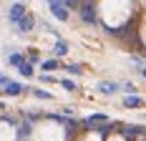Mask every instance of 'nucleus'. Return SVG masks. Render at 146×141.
Segmentation results:
<instances>
[{"instance_id": "nucleus-20", "label": "nucleus", "mask_w": 146, "mask_h": 141, "mask_svg": "<svg viewBox=\"0 0 146 141\" xmlns=\"http://www.w3.org/2000/svg\"><path fill=\"white\" fill-rule=\"evenodd\" d=\"M8 81H10V78H8L5 73H0V86H5V83H8Z\"/></svg>"}, {"instance_id": "nucleus-18", "label": "nucleus", "mask_w": 146, "mask_h": 141, "mask_svg": "<svg viewBox=\"0 0 146 141\" xmlns=\"http://www.w3.org/2000/svg\"><path fill=\"white\" fill-rule=\"evenodd\" d=\"M40 83H53V78H50L48 73H43V76H40Z\"/></svg>"}, {"instance_id": "nucleus-19", "label": "nucleus", "mask_w": 146, "mask_h": 141, "mask_svg": "<svg viewBox=\"0 0 146 141\" xmlns=\"http://www.w3.org/2000/svg\"><path fill=\"white\" fill-rule=\"evenodd\" d=\"M30 63H38V61H40V58H38V53H35V51H33V53H30V58H28Z\"/></svg>"}, {"instance_id": "nucleus-15", "label": "nucleus", "mask_w": 146, "mask_h": 141, "mask_svg": "<svg viewBox=\"0 0 146 141\" xmlns=\"http://www.w3.org/2000/svg\"><path fill=\"white\" fill-rule=\"evenodd\" d=\"M66 70H68L71 76H81V73H83V68H81L78 63H71V66H66Z\"/></svg>"}, {"instance_id": "nucleus-5", "label": "nucleus", "mask_w": 146, "mask_h": 141, "mask_svg": "<svg viewBox=\"0 0 146 141\" xmlns=\"http://www.w3.org/2000/svg\"><path fill=\"white\" fill-rule=\"evenodd\" d=\"M25 88H23V83H18V81H8V83L3 86V93L5 96H20Z\"/></svg>"}, {"instance_id": "nucleus-12", "label": "nucleus", "mask_w": 146, "mask_h": 141, "mask_svg": "<svg viewBox=\"0 0 146 141\" xmlns=\"http://www.w3.org/2000/svg\"><path fill=\"white\" fill-rule=\"evenodd\" d=\"M40 68H43V70H56V68H58V58H48V61H40Z\"/></svg>"}, {"instance_id": "nucleus-17", "label": "nucleus", "mask_w": 146, "mask_h": 141, "mask_svg": "<svg viewBox=\"0 0 146 141\" xmlns=\"http://www.w3.org/2000/svg\"><path fill=\"white\" fill-rule=\"evenodd\" d=\"M123 131H126V134H131V136H133V134H139V126H126Z\"/></svg>"}, {"instance_id": "nucleus-16", "label": "nucleus", "mask_w": 146, "mask_h": 141, "mask_svg": "<svg viewBox=\"0 0 146 141\" xmlns=\"http://www.w3.org/2000/svg\"><path fill=\"white\" fill-rule=\"evenodd\" d=\"M30 131H33V126H30V121H25V124H20V128H18V134H20V136H28Z\"/></svg>"}, {"instance_id": "nucleus-1", "label": "nucleus", "mask_w": 146, "mask_h": 141, "mask_svg": "<svg viewBox=\"0 0 146 141\" xmlns=\"http://www.w3.org/2000/svg\"><path fill=\"white\" fill-rule=\"evenodd\" d=\"M48 10L53 13V18H56V20H60V23H68V5H66L63 0L48 3Z\"/></svg>"}, {"instance_id": "nucleus-13", "label": "nucleus", "mask_w": 146, "mask_h": 141, "mask_svg": "<svg viewBox=\"0 0 146 141\" xmlns=\"http://www.w3.org/2000/svg\"><path fill=\"white\" fill-rule=\"evenodd\" d=\"M30 91H33L35 98H40V101H50V98H53V96H50L48 91H43V88H30Z\"/></svg>"}, {"instance_id": "nucleus-2", "label": "nucleus", "mask_w": 146, "mask_h": 141, "mask_svg": "<svg viewBox=\"0 0 146 141\" xmlns=\"http://www.w3.org/2000/svg\"><path fill=\"white\" fill-rule=\"evenodd\" d=\"M25 13H28V10H25V5H23V3H13V5L8 8V20H10L13 25H18V23H20V18H23Z\"/></svg>"}, {"instance_id": "nucleus-9", "label": "nucleus", "mask_w": 146, "mask_h": 141, "mask_svg": "<svg viewBox=\"0 0 146 141\" xmlns=\"http://www.w3.org/2000/svg\"><path fill=\"white\" fill-rule=\"evenodd\" d=\"M68 51H71V48H68V43L63 41V38H58L56 45H53V56H56V58H63V56H68Z\"/></svg>"}, {"instance_id": "nucleus-10", "label": "nucleus", "mask_w": 146, "mask_h": 141, "mask_svg": "<svg viewBox=\"0 0 146 141\" xmlns=\"http://www.w3.org/2000/svg\"><path fill=\"white\" fill-rule=\"evenodd\" d=\"M18 73H20V76H25V78H30V76H33V63H30V61L20 63V66H18Z\"/></svg>"}, {"instance_id": "nucleus-11", "label": "nucleus", "mask_w": 146, "mask_h": 141, "mask_svg": "<svg viewBox=\"0 0 146 141\" xmlns=\"http://www.w3.org/2000/svg\"><path fill=\"white\" fill-rule=\"evenodd\" d=\"M8 63L18 68L20 63H25V56H23V53H10V56H8Z\"/></svg>"}, {"instance_id": "nucleus-8", "label": "nucleus", "mask_w": 146, "mask_h": 141, "mask_svg": "<svg viewBox=\"0 0 146 141\" xmlns=\"http://www.w3.org/2000/svg\"><path fill=\"white\" fill-rule=\"evenodd\" d=\"M123 106H126V108H141V106H144V98H141V96H136V93H126Z\"/></svg>"}, {"instance_id": "nucleus-4", "label": "nucleus", "mask_w": 146, "mask_h": 141, "mask_svg": "<svg viewBox=\"0 0 146 141\" xmlns=\"http://www.w3.org/2000/svg\"><path fill=\"white\" fill-rule=\"evenodd\" d=\"M33 28H35V15L25 13L23 18H20V23H18V30H20V33H30Z\"/></svg>"}, {"instance_id": "nucleus-14", "label": "nucleus", "mask_w": 146, "mask_h": 141, "mask_svg": "<svg viewBox=\"0 0 146 141\" xmlns=\"http://www.w3.org/2000/svg\"><path fill=\"white\" fill-rule=\"evenodd\" d=\"M58 83L63 86V88H66V91H76V81H71V78H60Z\"/></svg>"}, {"instance_id": "nucleus-7", "label": "nucleus", "mask_w": 146, "mask_h": 141, "mask_svg": "<svg viewBox=\"0 0 146 141\" xmlns=\"http://www.w3.org/2000/svg\"><path fill=\"white\" fill-rule=\"evenodd\" d=\"M86 126H96V124H108V113H91L83 118Z\"/></svg>"}, {"instance_id": "nucleus-23", "label": "nucleus", "mask_w": 146, "mask_h": 141, "mask_svg": "<svg viewBox=\"0 0 146 141\" xmlns=\"http://www.w3.org/2000/svg\"><path fill=\"white\" fill-rule=\"evenodd\" d=\"M45 3H56V0H45Z\"/></svg>"}, {"instance_id": "nucleus-6", "label": "nucleus", "mask_w": 146, "mask_h": 141, "mask_svg": "<svg viewBox=\"0 0 146 141\" xmlns=\"http://www.w3.org/2000/svg\"><path fill=\"white\" fill-rule=\"evenodd\" d=\"M96 88H98L101 93H106V96H113L121 86H118L116 81H101V83H96Z\"/></svg>"}, {"instance_id": "nucleus-21", "label": "nucleus", "mask_w": 146, "mask_h": 141, "mask_svg": "<svg viewBox=\"0 0 146 141\" xmlns=\"http://www.w3.org/2000/svg\"><path fill=\"white\" fill-rule=\"evenodd\" d=\"M63 3H66L68 8H76V5H78V0H63Z\"/></svg>"}, {"instance_id": "nucleus-3", "label": "nucleus", "mask_w": 146, "mask_h": 141, "mask_svg": "<svg viewBox=\"0 0 146 141\" xmlns=\"http://www.w3.org/2000/svg\"><path fill=\"white\" fill-rule=\"evenodd\" d=\"M78 10H81V20H83V23H88V25H96V8H93V5L81 3V5H78Z\"/></svg>"}, {"instance_id": "nucleus-22", "label": "nucleus", "mask_w": 146, "mask_h": 141, "mask_svg": "<svg viewBox=\"0 0 146 141\" xmlns=\"http://www.w3.org/2000/svg\"><path fill=\"white\" fill-rule=\"evenodd\" d=\"M141 76H144V78H146V68H144V70H141Z\"/></svg>"}]
</instances>
